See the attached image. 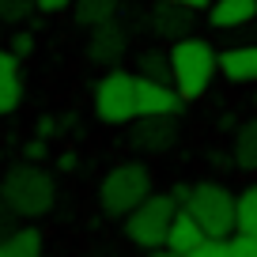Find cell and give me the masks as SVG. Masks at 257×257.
I'll return each instance as SVG.
<instances>
[{"instance_id":"obj_19","label":"cell","mask_w":257,"mask_h":257,"mask_svg":"<svg viewBox=\"0 0 257 257\" xmlns=\"http://www.w3.org/2000/svg\"><path fill=\"white\" fill-rule=\"evenodd\" d=\"M238 231L257 234V185H246L238 193Z\"/></svg>"},{"instance_id":"obj_17","label":"cell","mask_w":257,"mask_h":257,"mask_svg":"<svg viewBox=\"0 0 257 257\" xmlns=\"http://www.w3.org/2000/svg\"><path fill=\"white\" fill-rule=\"evenodd\" d=\"M0 257H42V231L38 227H19L12 238L0 242Z\"/></svg>"},{"instance_id":"obj_8","label":"cell","mask_w":257,"mask_h":257,"mask_svg":"<svg viewBox=\"0 0 257 257\" xmlns=\"http://www.w3.org/2000/svg\"><path fill=\"white\" fill-rule=\"evenodd\" d=\"M185 98L178 95L174 83H155L137 76V113L140 117H174Z\"/></svg>"},{"instance_id":"obj_25","label":"cell","mask_w":257,"mask_h":257,"mask_svg":"<svg viewBox=\"0 0 257 257\" xmlns=\"http://www.w3.org/2000/svg\"><path fill=\"white\" fill-rule=\"evenodd\" d=\"M46 152H49V148H46V140H42V137H34L31 144L23 148V155H27L31 163H42V159H46Z\"/></svg>"},{"instance_id":"obj_32","label":"cell","mask_w":257,"mask_h":257,"mask_svg":"<svg viewBox=\"0 0 257 257\" xmlns=\"http://www.w3.org/2000/svg\"><path fill=\"white\" fill-rule=\"evenodd\" d=\"M253 102H257V98H253Z\"/></svg>"},{"instance_id":"obj_27","label":"cell","mask_w":257,"mask_h":257,"mask_svg":"<svg viewBox=\"0 0 257 257\" xmlns=\"http://www.w3.org/2000/svg\"><path fill=\"white\" fill-rule=\"evenodd\" d=\"M38 4V12H46V16H53V12H64V8H72L76 0H34Z\"/></svg>"},{"instance_id":"obj_6","label":"cell","mask_w":257,"mask_h":257,"mask_svg":"<svg viewBox=\"0 0 257 257\" xmlns=\"http://www.w3.org/2000/svg\"><path fill=\"white\" fill-rule=\"evenodd\" d=\"M95 113L106 125H128L137 121V76L110 68L102 80L95 83Z\"/></svg>"},{"instance_id":"obj_15","label":"cell","mask_w":257,"mask_h":257,"mask_svg":"<svg viewBox=\"0 0 257 257\" xmlns=\"http://www.w3.org/2000/svg\"><path fill=\"white\" fill-rule=\"evenodd\" d=\"M231 163L246 174H257V117L246 121V125L234 133V144H231Z\"/></svg>"},{"instance_id":"obj_18","label":"cell","mask_w":257,"mask_h":257,"mask_svg":"<svg viewBox=\"0 0 257 257\" xmlns=\"http://www.w3.org/2000/svg\"><path fill=\"white\" fill-rule=\"evenodd\" d=\"M137 76L144 80H155V83H174V64H170V53H140L137 61Z\"/></svg>"},{"instance_id":"obj_23","label":"cell","mask_w":257,"mask_h":257,"mask_svg":"<svg viewBox=\"0 0 257 257\" xmlns=\"http://www.w3.org/2000/svg\"><path fill=\"white\" fill-rule=\"evenodd\" d=\"M16 231H19V216H16V212H12L4 201H0V242H4V238H12Z\"/></svg>"},{"instance_id":"obj_26","label":"cell","mask_w":257,"mask_h":257,"mask_svg":"<svg viewBox=\"0 0 257 257\" xmlns=\"http://www.w3.org/2000/svg\"><path fill=\"white\" fill-rule=\"evenodd\" d=\"M34 133H38L42 140H49V137H53V133H57V117H49V113H42V117H38V125H34Z\"/></svg>"},{"instance_id":"obj_7","label":"cell","mask_w":257,"mask_h":257,"mask_svg":"<svg viewBox=\"0 0 257 257\" xmlns=\"http://www.w3.org/2000/svg\"><path fill=\"white\" fill-rule=\"evenodd\" d=\"M128 140L144 155L170 152V148L178 144V121L174 117H137L133 128H128Z\"/></svg>"},{"instance_id":"obj_24","label":"cell","mask_w":257,"mask_h":257,"mask_svg":"<svg viewBox=\"0 0 257 257\" xmlns=\"http://www.w3.org/2000/svg\"><path fill=\"white\" fill-rule=\"evenodd\" d=\"M12 53H16V57L34 53V34L31 31H16V34H12Z\"/></svg>"},{"instance_id":"obj_3","label":"cell","mask_w":257,"mask_h":257,"mask_svg":"<svg viewBox=\"0 0 257 257\" xmlns=\"http://www.w3.org/2000/svg\"><path fill=\"white\" fill-rule=\"evenodd\" d=\"M152 197V170L144 163H117L113 170H106V178L98 182V204L106 216L125 219L133 208Z\"/></svg>"},{"instance_id":"obj_30","label":"cell","mask_w":257,"mask_h":257,"mask_svg":"<svg viewBox=\"0 0 257 257\" xmlns=\"http://www.w3.org/2000/svg\"><path fill=\"white\" fill-rule=\"evenodd\" d=\"M57 167H61V170H76V152H64Z\"/></svg>"},{"instance_id":"obj_28","label":"cell","mask_w":257,"mask_h":257,"mask_svg":"<svg viewBox=\"0 0 257 257\" xmlns=\"http://www.w3.org/2000/svg\"><path fill=\"white\" fill-rule=\"evenodd\" d=\"M170 197H174V201H178V208H185V204H189V197H193V185L178 182L174 189H170Z\"/></svg>"},{"instance_id":"obj_12","label":"cell","mask_w":257,"mask_h":257,"mask_svg":"<svg viewBox=\"0 0 257 257\" xmlns=\"http://www.w3.org/2000/svg\"><path fill=\"white\" fill-rule=\"evenodd\" d=\"M204 238H208V234H204V227L197 223V216H193L189 208H178L174 223H170V234H167V249H174V253L189 257Z\"/></svg>"},{"instance_id":"obj_9","label":"cell","mask_w":257,"mask_h":257,"mask_svg":"<svg viewBox=\"0 0 257 257\" xmlns=\"http://www.w3.org/2000/svg\"><path fill=\"white\" fill-rule=\"evenodd\" d=\"M125 49H128L125 27L121 23H102V27H95L91 38H87V61L98 64V68H117Z\"/></svg>"},{"instance_id":"obj_10","label":"cell","mask_w":257,"mask_h":257,"mask_svg":"<svg viewBox=\"0 0 257 257\" xmlns=\"http://www.w3.org/2000/svg\"><path fill=\"white\" fill-rule=\"evenodd\" d=\"M152 31L159 34V38H170V42L189 38V31H193V8H182V4H174V0H159L155 12H152Z\"/></svg>"},{"instance_id":"obj_21","label":"cell","mask_w":257,"mask_h":257,"mask_svg":"<svg viewBox=\"0 0 257 257\" xmlns=\"http://www.w3.org/2000/svg\"><path fill=\"white\" fill-rule=\"evenodd\" d=\"M189 257H231V238H204Z\"/></svg>"},{"instance_id":"obj_31","label":"cell","mask_w":257,"mask_h":257,"mask_svg":"<svg viewBox=\"0 0 257 257\" xmlns=\"http://www.w3.org/2000/svg\"><path fill=\"white\" fill-rule=\"evenodd\" d=\"M152 257H182V253H174V249H167V246H163V249H155Z\"/></svg>"},{"instance_id":"obj_5","label":"cell","mask_w":257,"mask_h":257,"mask_svg":"<svg viewBox=\"0 0 257 257\" xmlns=\"http://www.w3.org/2000/svg\"><path fill=\"white\" fill-rule=\"evenodd\" d=\"M178 216V201L167 197V193H152L140 208H133L125 216V234L133 246L140 249H163L167 246V234H170V223Z\"/></svg>"},{"instance_id":"obj_11","label":"cell","mask_w":257,"mask_h":257,"mask_svg":"<svg viewBox=\"0 0 257 257\" xmlns=\"http://www.w3.org/2000/svg\"><path fill=\"white\" fill-rule=\"evenodd\" d=\"M23 102V72H19V57L12 49H0V117L16 113Z\"/></svg>"},{"instance_id":"obj_1","label":"cell","mask_w":257,"mask_h":257,"mask_svg":"<svg viewBox=\"0 0 257 257\" xmlns=\"http://www.w3.org/2000/svg\"><path fill=\"white\" fill-rule=\"evenodd\" d=\"M0 201L8 204L19 219H42L57 204V178L42 163H16L0 178Z\"/></svg>"},{"instance_id":"obj_13","label":"cell","mask_w":257,"mask_h":257,"mask_svg":"<svg viewBox=\"0 0 257 257\" xmlns=\"http://www.w3.org/2000/svg\"><path fill=\"white\" fill-rule=\"evenodd\" d=\"M219 72L231 83H257V46H234L219 53Z\"/></svg>"},{"instance_id":"obj_16","label":"cell","mask_w":257,"mask_h":257,"mask_svg":"<svg viewBox=\"0 0 257 257\" xmlns=\"http://www.w3.org/2000/svg\"><path fill=\"white\" fill-rule=\"evenodd\" d=\"M113 16H117V0H76L72 4V19L80 27H87V31L113 23Z\"/></svg>"},{"instance_id":"obj_2","label":"cell","mask_w":257,"mask_h":257,"mask_svg":"<svg viewBox=\"0 0 257 257\" xmlns=\"http://www.w3.org/2000/svg\"><path fill=\"white\" fill-rule=\"evenodd\" d=\"M170 64H174V87L185 102L208 95L212 80L219 72V53L204 38H182L170 49Z\"/></svg>"},{"instance_id":"obj_14","label":"cell","mask_w":257,"mask_h":257,"mask_svg":"<svg viewBox=\"0 0 257 257\" xmlns=\"http://www.w3.org/2000/svg\"><path fill=\"white\" fill-rule=\"evenodd\" d=\"M208 19L216 31H234L246 27L249 19H257V0H212Z\"/></svg>"},{"instance_id":"obj_29","label":"cell","mask_w":257,"mask_h":257,"mask_svg":"<svg viewBox=\"0 0 257 257\" xmlns=\"http://www.w3.org/2000/svg\"><path fill=\"white\" fill-rule=\"evenodd\" d=\"M174 4H182V8H193V12H201V8H212V0H174Z\"/></svg>"},{"instance_id":"obj_20","label":"cell","mask_w":257,"mask_h":257,"mask_svg":"<svg viewBox=\"0 0 257 257\" xmlns=\"http://www.w3.org/2000/svg\"><path fill=\"white\" fill-rule=\"evenodd\" d=\"M34 12H38V4H34V0H0V23H8V27L27 23Z\"/></svg>"},{"instance_id":"obj_22","label":"cell","mask_w":257,"mask_h":257,"mask_svg":"<svg viewBox=\"0 0 257 257\" xmlns=\"http://www.w3.org/2000/svg\"><path fill=\"white\" fill-rule=\"evenodd\" d=\"M231 257H257V234H231Z\"/></svg>"},{"instance_id":"obj_4","label":"cell","mask_w":257,"mask_h":257,"mask_svg":"<svg viewBox=\"0 0 257 257\" xmlns=\"http://www.w3.org/2000/svg\"><path fill=\"white\" fill-rule=\"evenodd\" d=\"M185 208L197 216V223L204 227L208 238H231L238 231V197L231 189H223L219 182L193 185V197Z\"/></svg>"}]
</instances>
